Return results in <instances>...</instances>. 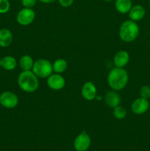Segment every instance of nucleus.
<instances>
[{
    "instance_id": "f257e3e1",
    "label": "nucleus",
    "mask_w": 150,
    "mask_h": 151,
    "mask_svg": "<svg viewBox=\"0 0 150 151\" xmlns=\"http://www.w3.org/2000/svg\"><path fill=\"white\" fill-rule=\"evenodd\" d=\"M129 80L127 72L123 68L115 67L112 69L107 77L109 86L115 91H120L126 86Z\"/></svg>"
},
{
    "instance_id": "f03ea898",
    "label": "nucleus",
    "mask_w": 150,
    "mask_h": 151,
    "mask_svg": "<svg viewBox=\"0 0 150 151\" xmlns=\"http://www.w3.org/2000/svg\"><path fill=\"white\" fill-rule=\"evenodd\" d=\"M18 83L21 89L28 93L34 92L39 86L38 77L30 70L21 72L18 78Z\"/></svg>"
},
{
    "instance_id": "7ed1b4c3",
    "label": "nucleus",
    "mask_w": 150,
    "mask_h": 151,
    "mask_svg": "<svg viewBox=\"0 0 150 151\" xmlns=\"http://www.w3.org/2000/svg\"><path fill=\"white\" fill-rule=\"evenodd\" d=\"M140 29L137 23L134 21H125L121 25L119 29V36L124 42H132L138 36Z\"/></svg>"
},
{
    "instance_id": "20e7f679",
    "label": "nucleus",
    "mask_w": 150,
    "mask_h": 151,
    "mask_svg": "<svg viewBox=\"0 0 150 151\" xmlns=\"http://www.w3.org/2000/svg\"><path fill=\"white\" fill-rule=\"evenodd\" d=\"M32 72L38 78H46L49 77L53 72L52 65L46 59H38L34 62Z\"/></svg>"
},
{
    "instance_id": "39448f33",
    "label": "nucleus",
    "mask_w": 150,
    "mask_h": 151,
    "mask_svg": "<svg viewBox=\"0 0 150 151\" xmlns=\"http://www.w3.org/2000/svg\"><path fill=\"white\" fill-rule=\"evenodd\" d=\"M35 18V13L32 8L24 7L18 13L16 19L19 24L26 26L33 22Z\"/></svg>"
},
{
    "instance_id": "423d86ee",
    "label": "nucleus",
    "mask_w": 150,
    "mask_h": 151,
    "mask_svg": "<svg viewBox=\"0 0 150 151\" xmlns=\"http://www.w3.org/2000/svg\"><path fill=\"white\" fill-rule=\"evenodd\" d=\"M0 103L7 109H13L19 103L17 95L12 91H4L0 95Z\"/></svg>"
},
{
    "instance_id": "0eeeda50",
    "label": "nucleus",
    "mask_w": 150,
    "mask_h": 151,
    "mask_svg": "<svg viewBox=\"0 0 150 151\" xmlns=\"http://www.w3.org/2000/svg\"><path fill=\"white\" fill-rule=\"evenodd\" d=\"M91 145V137L85 131L81 132L75 139L74 146L76 151H86Z\"/></svg>"
},
{
    "instance_id": "6e6552de",
    "label": "nucleus",
    "mask_w": 150,
    "mask_h": 151,
    "mask_svg": "<svg viewBox=\"0 0 150 151\" xmlns=\"http://www.w3.org/2000/svg\"><path fill=\"white\" fill-rule=\"evenodd\" d=\"M149 109V102L146 99L140 98L134 100L131 106V110L135 114H143L146 113Z\"/></svg>"
},
{
    "instance_id": "1a4fd4ad",
    "label": "nucleus",
    "mask_w": 150,
    "mask_h": 151,
    "mask_svg": "<svg viewBox=\"0 0 150 151\" xmlns=\"http://www.w3.org/2000/svg\"><path fill=\"white\" fill-rule=\"evenodd\" d=\"M47 84L49 87L53 90H60L64 88L66 85V81L64 78L60 74H51L49 77H48Z\"/></svg>"
},
{
    "instance_id": "9d476101",
    "label": "nucleus",
    "mask_w": 150,
    "mask_h": 151,
    "mask_svg": "<svg viewBox=\"0 0 150 151\" xmlns=\"http://www.w3.org/2000/svg\"><path fill=\"white\" fill-rule=\"evenodd\" d=\"M82 96L87 100H94L96 97V88L91 81L86 82L82 88Z\"/></svg>"
},
{
    "instance_id": "9b49d317",
    "label": "nucleus",
    "mask_w": 150,
    "mask_h": 151,
    "mask_svg": "<svg viewBox=\"0 0 150 151\" xmlns=\"http://www.w3.org/2000/svg\"><path fill=\"white\" fill-rule=\"evenodd\" d=\"M129 55L125 50H120L115 55L113 63L116 67L123 68L129 63Z\"/></svg>"
},
{
    "instance_id": "f8f14e48",
    "label": "nucleus",
    "mask_w": 150,
    "mask_h": 151,
    "mask_svg": "<svg viewBox=\"0 0 150 151\" xmlns=\"http://www.w3.org/2000/svg\"><path fill=\"white\" fill-rule=\"evenodd\" d=\"M146 10L143 6L140 4L133 6L131 8L130 11L129 12V16L130 19L134 22H138L141 20L145 16Z\"/></svg>"
},
{
    "instance_id": "ddd939ff",
    "label": "nucleus",
    "mask_w": 150,
    "mask_h": 151,
    "mask_svg": "<svg viewBox=\"0 0 150 151\" xmlns=\"http://www.w3.org/2000/svg\"><path fill=\"white\" fill-rule=\"evenodd\" d=\"M104 101L109 107L115 108L120 105L121 97L116 91H110L106 94Z\"/></svg>"
},
{
    "instance_id": "4468645a",
    "label": "nucleus",
    "mask_w": 150,
    "mask_h": 151,
    "mask_svg": "<svg viewBox=\"0 0 150 151\" xmlns=\"http://www.w3.org/2000/svg\"><path fill=\"white\" fill-rule=\"evenodd\" d=\"M13 41V34L8 29H0V47H7Z\"/></svg>"
},
{
    "instance_id": "2eb2a0df",
    "label": "nucleus",
    "mask_w": 150,
    "mask_h": 151,
    "mask_svg": "<svg viewBox=\"0 0 150 151\" xmlns=\"http://www.w3.org/2000/svg\"><path fill=\"white\" fill-rule=\"evenodd\" d=\"M115 7L118 12L125 14L130 11L132 7V3L131 0H116Z\"/></svg>"
},
{
    "instance_id": "dca6fc26",
    "label": "nucleus",
    "mask_w": 150,
    "mask_h": 151,
    "mask_svg": "<svg viewBox=\"0 0 150 151\" xmlns=\"http://www.w3.org/2000/svg\"><path fill=\"white\" fill-rule=\"evenodd\" d=\"M17 61L13 56L7 55L1 59V66L7 71L13 70L16 67Z\"/></svg>"
},
{
    "instance_id": "f3484780",
    "label": "nucleus",
    "mask_w": 150,
    "mask_h": 151,
    "mask_svg": "<svg viewBox=\"0 0 150 151\" xmlns=\"http://www.w3.org/2000/svg\"><path fill=\"white\" fill-rule=\"evenodd\" d=\"M34 61L33 59L29 55H24L22 56L19 60V65H20L21 69L23 71H29L32 69Z\"/></svg>"
},
{
    "instance_id": "a211bd4d",
    "label": "nucleus",
    "mask_w": 150,
    "mask_h": 151,
    "mask_svg": "<svg viewBox=\"0 0 150 151\" xmlns=\"http://www.w3.org/2000/svg\"><path fill=\"white\" fill-rule=\"evenodd\" d=\"M67 62L64 59H57L52 64L53 71L56 73L60 74L66 71V69H67Z\"/></svg>"
},
{
    "instance_id": "6ab92c4d",
    "label": "nucleus",
    "mask_w": 150,
    "mask_h": 151,
    "mask_svg": "<svg viewBox=\"0 0 150 151\" xmlns=\"http://www.w3.org/2000/svg\"><path fill=\"white\" fill-rule=\"evenodd\" d=\"M113 116L118 119H124L126 116V110L123 106H118L113 108Z\"/></svg>"
},
{
    "instance_id": "aec40b11",
    "label": "nucleus",
    "mask_w": 150,
    "mask_h": 151,
    "mask_svg": "<svg viewBox=\"0 0 150 151\" xmlns=\"http://www.w3.org/2000/svg\"><path fill=\"white\" fill-rule=\"evenodd\" d=\"M140 95L141 97L144 99H148L150 98V86H144L141 87V90H140Z\"/></svg>"
},
{
    "instance_id": "412c9836",
    "label": "nucleus",
    "mask_w": 150,
    "mask_h": 151,
    "mask_svg": "<svg viewBox=\"0 0 150 151\" xmlns=\"http://www.w3.org/2000/svg\"><path fill=\"white\" fill-rule=\"evenodd\" d=\"M10 7L8 0H0V13H6L9 11Z\"/></svg>"
},
{
    "instance_id": "4be33fe9",
    "label": "nucleus",
    "mask_w": 150,
    "mask_h": 151,
    "mask_svg": "<svg viewBox=\"0 0 150 151\" xmlns=\"http://www.w3.org/2000/svg\"><path fill=\"white\" fill-rule=\"evenodd\" d=\"M37 0H21V3L24 7L32 8L35 5Z\"/></svg>"
},
{
    "instance_id": "5701e85b",
    "label": "nucleus",
    "mask_w": 150,
    "mask_h": 151,
    "mask_svg": "<svg viewBox=\"0 0 150 151\" xmlns=\"http://www.w3.org/2000/svg\"><path fill=\"white\" fill-rule=\"evenodd\" d=\"M74 0H58L59 3L61 6L64 7H70L72 4H73Z\"/></svg>"
},
{
    "instance_id": "b1692460",
    "label": "nucleus",
    "mask_w": 150,
    "mask_h": 151,
    "mask_svg": "<svg viewBox=\"0 0 150 151\" xmlns=\"http://www.w3.org/2000/svg\"><path fill=\"white\" fill-rule=\"evenodd\" d=\"M38 1L42 3H45V4H50V3H52L54 1H55L56 0H38Z\"/></svg>"
},
{
    "instance_id": "393cba45",
    "label": "nucleus",
    "mask_w": 150,
    "mask_h": 151,
    "mask_svg": "<svg viewBox=\"0 0 150 151\" xmlns=\"http://www.w3.org/2000/svg\"><path fill=\"white\" fill-rule=\"evenodd\" d=\"M104 1H113V0H104Z\"/></svg>"
},
{
    "instance_id": "a878e982",
    "label": "nucleus",
    "mask_w": 150,
    "mask_h": 151,
    "mask_svg": "<svg viewBox=\"0 0 150 151\" xmlns=\"http://www.w3.org/2000/svg\"><path fill=\"white\" fill-rule=\"evenodd\" d=\"M1 60L0 59V67H1Z\"/></svg>"
},
{
    "instance_id": "bb28decb",
    "label": "nucleus",
    "mask_w": 150,
    "mask_h": 151,
    "mask_svg": "<svg viewBox=\"0 0 150 151\" xmlns=\"http://www.w3.org/2000/svg\"><path fill=\"white\" fill-rule=\"evenodd\" d=\"M149 4H150V0H149Z\"/></svg>"
},
{
    "instance_id": "cd10ccee",
    "label": "nucleus",
    "mask_w": 150,
    "mask_h": 151,
    "mask_svg": "<svg viewBox=\"0 0 150 151\" xmlns=\"http://www.w3.org/2000/svg\"><path fill=\"white\" fill-rule=\"evenodd\" d=\"M0 105H1V103H0Z\"/></svg>"
}]
</instances>
